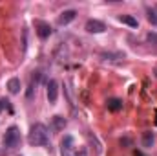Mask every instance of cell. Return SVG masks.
Instances as JSON below:
<instances>
[{"instance_id": "cell-4", "label": "cell", "mask_w": 157, "mask_h": 156, "mask_svg": "<svg viewBox=\"0 0 157 156\" xmlns=\"http://www.w3.org/2000/svg\"><path fill=\"white\" fill-rule=\"evenodd\" d=\"M104 30H106L104 22H101V20H97V18H90V20L86 22V31H90V33H102Z\"/></svg>"}, {"instance_id": "cell-1", "label": "cell", "mask_w": 157, "mask_h": 156, "mask_svg": "<svg viewBox=\"0 0 157 156\" xmlns=\"http://www.w3.org/2000/svg\"><path fill=\"white\" fill-rule=\"evenodd\" d=\"M48 140H49V136H48L46 125H44V123H35V125L31 127V130H29L28 142L37 147V145H48Z\"/></svg>"}, {"instance_id": "cell-15", "label": "cell", "mask_w": 157, "mask_h": 156, "mask_svg": "<svg viewBox=\"0 0 157 156\" xmlns=\"http://www.w3.org/2000/svg\"><path fill=\"white\" fill-rule=\"evenodd\" d=\"M77 156H88V151H86V147H80L77 151Z\"/></svg>"}, {"instance_id": "cell-8", "label": "cell", "mask_w": 157, "mask_h": 156, "mask_svg": "<svg viewBox=\"0 0 157 156\" xmlns=\"http://www.w3.org/2000/svg\"><path fill=\"white\" fill-rule=\"evenodd\" d=\"M119 20H121L122 24H128L130 28H137V26H139L137 18H133L132 15H119Z\"/></svg>"}, {"instance_id": "cell-7", "label": "cell", "mask_w": 157, "mask_h": 156, "mask_svg": "<svg viewBox=\"0 0 157 156\" xmlns=\"http://www.w3.org/2000/svg\"><path fill=\"white\" fill-rule=\"evenodd\" d=\"M75 15H77V11H75V9L62 11V13H60V17H59V24H60V26H66V24H70V22L75 18Z\"/></svg>"}, {"instance_id": "cell-2", "label": "cell", "mask_w": 157, "mask_h": 156, "mask_svg": "<svg viewBox=\"0 0 157 156\" xmlns=\"http://www.w3.org/2000/svg\"><path fill=\"white\" fill-rule=\"evenodd\" d=\"M4 147H7V149H17V147H20V130H18V127H9L7 130H6V134H4Z\"/></svg>"}, {"instance_id": "cell-10", "label": "cell", "mask_w": 157, "mask_h": 156, "mask_svg": "<svg viewBox=\"0 0 157 156\" xmlns=\"http://www.w3.org/2000/svg\"><path fill=\"white\" fill-rule=\"evenodd\" d=\"M108 109L112 110V112H117V110H121L122 109V101L121 99H117V97H112V99H108Z\"/></svg>"}, {"instance_id": "cell-13", "label": "cell", "mask_w": 157, "mask_h": 156, "mask_svg": "<svg viewBox=\"0 0 157 156\" xmlns=\"http://www.w3.org/2000/svg\"><path fill=\"white\" fill-rule=\"evenodd\" d=\"M143 143H144V147H150V145L154 143V134H152V132H146L144 138H143Z\"/></svg>"}, {"instance_id": "cell-5", "label": "cell", "mask_w": 157, "mask_h": 156, "mask_svg": "<svg viewBox=\"0 0 157 156\" xmlns=\"http://www.w3.org/2000/svg\"><path fill=\"white\" fill-rule=\"evenodd\" d=\"M57 96H59V84L55 79H49L48 81V101L49 103H55L57 101Z\"/></svg>"}, {"instance_id": "cell-14", "label": "cell", "mask_w": 157, "mask_h": 156, "mask_svg": "<svg viewBox=\"0 0 157 156\" xmlns=\"http://www.w3.org/2000/svg\"><path fill=\"white\" fill-rule=\"evenodd\" d=\"M101 57H102V59H106V61H108V59H110V61H113V57H115V59H124V55H122V53H102Z\"/></svg>"}, {"instance_id": "cell-6", "label": "cell", "mask_w": 157, "mask_h": 156, "mask_svg": "<svg viewBox=\"0 0 157 156\" xmlns=\"http://www.w3.org/2000/svg\"><path fill=\"white\" fill-rule=\"evenodd\" d=\"M35 28H37V33H39L40 39H48L51 35V28L48 22H42V20H37L35 22Z\"/></svg>"}, {"instance_id": "cell-12", "label": "cell", "mask_w": 157, "mask_h": 156, "mask_svg": "<svg viewBox=\"0 0 157 156\" xmlns=\"http://www.w3.org/2000/svg\"><path fill=\"white\" fill-rule=\"evenodd\" d=\"M146 13H148V20H150L154 26H157V13H155V9H152V7H146Z\"/></svg>"}, {"instance_id": "cell-11", "label": "cell", "mask_w": 157, "mask_h": 156, "mask_svg": "<svg viewBox=\"0 0 157 156\" xmlns=\"http://www.w3.org/2000/svg\"><path fill=\"white\" fill-rule=\"evenodd\" d=\"M66 127V119L62 116H53V129L55 130H62Z\"/></svg>"}, {"instance_id": "cell-3", "label": "cell", "mask_w": 157, "mask_h": 156, "mask_svg": "<svg viewBox=\"0 0 157 156\" xmlns=\"http://www.w3.org/2000/svg\"><path fill=\"white\" fill-rule=\"evenodd\" d=\"M60 156H77V149L73 145V136L66 134L60 143Z\"/></svg>"}, {"instance_id": "cell-17", "label": "cell", "mask_w": 157, "mask_h": 156, "mask_svg": "<svg viewBox=\"0 0 157 156\" xmlns=\"http://www.w3.org/2000/svg\"><path fill=\"white\" fill-rule=\"evenodd\" d=\"M135 156H143V154H141V153H135Z\"/></svg>"}, {"instance_id": "cell-16", "label": "cell", "mask_w": 157, "mask_h": 156, "mask_svg": "<svg viewBox=\"0 0 157 156\" xmlns=\"http://www.w3.org/2000/svg\"><path fill=\"white\" fill-rule=\"evenodd\" d=\"M148 40L150 42H157V35L155 33H148Z\"/></svg>"}, {"instance_id": "cell-18", "label": "cell", "mask_w": 157, "mask_h": 156, "mask_svg": "<svg viewBox=\"0 0 157 156\" xmlns=\"http://www.w3.org/2000/svg\"><path fill=\"white\" fill-rule=\"evenodd\" d=\"M0 110H2V107H0Z\"/></svg>"}, {"instance_id": "cell-9", "label": "cell", "mask_w": 157, "mask_h": 156, "mask_svg": "<svg viewBox=\"0 0 157 156\" xmlns=\"http://www.w3.org/2000/svg\"><path fill=\"white\" fill-rule=\"evenodd\" d=\"M7 90L11 92V94H18L20 92V79L13 77L7 81Z\"/></svg>"}]
</instances>
